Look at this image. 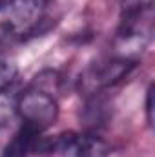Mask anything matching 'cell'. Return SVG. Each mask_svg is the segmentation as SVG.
Returning a JSON list of instances; mask_svg holds the SVG:
<instances>
[{
    "label": "cell",
    "instance_id": "6da1fadb",
    "mask_svg": "<svg viewBox=\"0 0 155 157\" xmlns=\"http://www.w3.org/2000/svg\"><path fill=\"white\" fill-rule=\"evenodd\" d=\"M15 112L24 124H29L44 133L59 119V102L49 90L33 82L17 97Z\"/></svg>",
    "mask_w": 155,
    "mask_h": 157
},
{
    "label": "cell",
    "instance_id": "7a4b0ae2",
    "mask_svg": "<svg viewBox=\"0 0 155 157\" xmlns=\"http://www.w3.org/2000/svg\"><path fill=\"white\" fill-rule=\"evenodd\" d=\"M47 0H9L2 13V29L7 37L24 39L37 33L46 18Z\"/></svg>",
    "mask_w": 155,
    "mask_h": 157
},
{
    "label": "cell",
    "instance_id": "3957f363",
    "mask_svg": "<svg viewBox=\"0 0 155 157\" xmlns=\"http://www.w3.org/2000/svg\"><path fill=\"white\" fill-rule=\"evenodd\" d=\"M137 68V60L131 57H112L91 64L80 75V91L86 95L100 93L119 84Z\"/></svg>",
    "mask_w": 155,
    "mask_h": 157
},
{
    "label": "cell",
    "instance_id": "277c9868",
    "mask_svg": "<svg viewBox=\"0 0 155 157\" xmlns=\"http://www.w3.org/2000/svg\"><path fill=\"white\" fill-rule=\"evenodd\" d=\"M39 154H62L64 157H108L110 146L91 132H70L53 139L42 137Z\"/></svg>",
    "mask_w": 155,
    "mask_h": 157
},
{
    "label": "cell",
    "instance_id": "5b68a950",
    "mask_svg": "<svg viewBox=\"0 0 155 157\" xmlns=\"http://www.w3.org/2000/svg\"><path fill=\"white\" fill-rule=\"evenodd\" d=\"M40 143H42V132L22 122L20 128L11 137V141L6 144L2 157H29L33 154H39Z\"/></svg>",
    "mask_w": 155,
    "mask_h": 157
},
{
    "label": "cell",
    "instance_id": "8992f818",
    "mask_svg": "<svg viewBox=\"0 0 155 157\" xmlns=\"http://www.w3.org/2000/svg\"><path fill=\"white\" fill-rule=\"evenodd\" d=\"M153 2L155 0H120L122 18L152 15V11H153Z\"/></svg>",
    "mask_w": 155,
    "mask_h": 157
},
{
    "label": "cell",
    "instance_id": "52a82bcc",
    "mask_svg": "<svg viewBox=\"0 0 155 157\" xmlns=\"http://www.w3.org/2000/svg\"><path fill=\"white\" fill-rule=\"evenodd\" d=\"M15 77H17V66L7 60H0V93H4L11 86Z\"/></svg>",
    "mask_w": 155,
    "mask_h": 157
},
{
    "label": "cell",
    "instance_id": "ba28073f",
    "mask_svg": "<svg viewBox=\"0 0 155 157\" xmlns=\"http://www.w3.org/2000/svg\"><path fill=\"white\" fill-rule=\"evenodd\" d=\"M146 121L150 126L153 124V86H150L146 91Z\"/></svg>",
    "mask_w": 155,
    "mask_h": 157
}]
</instances>
